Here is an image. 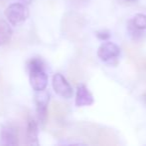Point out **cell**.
Wrapping results in <instances>:
<instances>
[{
    "mask_svg": "<svg viewBox=\"0 0 146 146\" xmlns=\"http://www.w3.org/2000/svg\"><path fill=\"white\" fill-rule=\"evenodd\" d=\"M23 4H30L32 2V0H20Z\"/></svg>",
    "mask_w": 146,
    "mask_h": 146,
    "instance_id": "obj_14",
    "label": "cell"
},
{
    "mask_svg": "<svg viewBox=\"0 0 146 146\" xmlns=\"http://www.w3.org/2000/svg\"><path fill=\"white\" fill-rule=\"evenodd\" d=\"M96 36L102 40H106L108 38H110V32L108 31H98L96 32Z\"/></svg>",
    "mask_w": 146,
    "mask_h": 146,
    "instance_id": "obj_13",
    "label": "cell"
},
{
    "mask_svg": "<svg viewBox=\"0 0 146 146\" xmlns=\"http://www.w3.org/2000/svg\"><path fill=\"white\" fill-rule=\"evenodd\" d=\"M120 54V49L112 42H104L98 47V56L104 62H111L115 60Z\"/></svg>",
    "mask_w": 146,
    "mask_h": 146,
    "instance_id": "obj_6",
    "label": "cell"
},
{
    "mask_svg": "<svg viewBox=\"0 0 146 146\" xmlns=\"http://www.w3.org/2000/svg\"><path fill=\"white\" fill-rule=\"evenodd\" d=\"M29 71L30 84L33 90L42 91L45 90L48 85V75L44 70V63L42 59L32 58L27 64Z\"/></svg>",
    "mask_w": 146,
    "mask_h": 146,
    "instance_id": "obj_1",
    "label": "cell"
},
{
    "mask_svg": "<svg viewBox=\"0 0 146 146\" xmlns=\"http://www.w3.org/2000/svg\"><path fill=\"white\" fill-rule=\"evenodd\" d=\"M94 144L104 146H115L118 145V140H117L116 134L112 130L98 128Z\"/></svg>",
    "mask_w": 146,
    "mask_h": 146,
    "instance_id": "obj_8",
    "label": "cell"
},
{
    "mask_svg": "<svg viewBox=\"0 0 146 146\" xmlns=\"http://www.w3.org/2000/svg\"><path fill=\"white\" fill-rule=\"evenodd\" d=\"M38 124L32 118H29L27 125V130H26V144L27 145H39L38 140Z\"/></svg>",
    "mask_w": 146,
    "mask_h": 146,
    "instance_id": "obj_10",
    "label": "cell"
},
{
    "mask_svg": "<svg viewBox=\"0 0 146 146\" xmlns=\"http://www.w3.org/2000/svg\"><path fill=\"white\" fill-rule=\"evenodd\" d=\"M129 1H134V0H129Z\"/></svg>",
    "mask_w": 146,
    "mask_h": 146,
    "instance_id": "obj_15",
    "label": "cell"
},
{
    "mask_svg": "<svg viewBox=\"0 0 146 146\" xmlns=\"http://www.w3.org/2000/svg\"><path fill=\"white\" fill-rule=\"evenodd\" d=\"M8 21L14 26L21 25L29 17V9L23 3L10 4L4 11Z\"/></svg>",
    "mask_w": 146,
    "mask_h": 146,
    "instance_id": "obj_2",
    "label": "cell"
},
{
    "mask_svg": "<svg viewBox=\"0 0 146 146\" xmlns=\"http://www.w3.org/2000/svg\"><path fill=\"white\" fill-rule=\"evenodd\" d=\"M130 22L138 30L146 29V15H144V14H141V13L136 14Z\"/></svg>",
    "mask_w": 146,
    "mask_h": 146,
    "instance_id": "obj_12",
    "label": "cell"
},
{
    "mask_svg": "<svg viewBox=\"0 0 146 146\" xmlns=\"http://www.w3.org/2000/svg\"><path fill=\"white\" fill-rule=\"evenodd\" d=\"M82 27H83L82 19L77 14L71 13L64 16L62 28H63V31L71 39H73V36L77 35V33H79Z\"/></svg>",
    "mask_w": 146,
    "mask_h": 146,
    "instance_id": "obj_4",
    "label": "cell"
},
{
    "mask_svg": "<svg viewBox=\"0 0 146 146\" xmlns=\"http://www.w3.org/2000/svg\"><path fill=\"white\" fill-rule=\"evenodd\" d=\"M50 95L45 90L37 91L35 95V103H36L37 114H38L39 120L42 124H46L48 120V109H49V99Z\"/></svg>",
    "mask_w": 146,
    "mask_h": 146,
    "instance_id": "obj_3",
    "label": "cell"
},
{
    "mask_svg": "<svg viewBox=\"0 0 146 146\" xmlns=\"http://www.w3.org/2000/svg\"><path fill=\"white\" fill-rule=\"evenodd\" d=\"M53 88L63 98H71L73 96V88L61 73H56L53 76Z\"/></svg>",
    "mask_w": 146,
    "mask_h": 146,
    "instance_id": "obj_5",
    "label": "cell"
},
{
    "mask_svg": "<svg viewBox=\"0 0 146 146\" xmlns=\"http://www.w3.org/2000/svg\"><path fill=\"white\" fill-rule=\"evenodd\" d=\"M75 103L76 106H78V107L90 106L94 103V96L85 84H79L78 85Z\"/></svg>",
    "mask_w": 146,
    "mask_h": 146,
    "instance_id": "obj_9",
    "label": "cell"
},
{
    "mask_svg": "<svg viewBox=\"0 0 146 146\" xmlns=\"http://www.w3.org/2000/svg\"><path fill=\"white\" fill-rule=\"evenodd\" d=\"M12 29L4 20H0V47L7 44L12 37Z\"/></svg>",
    "mask_w": 146,
    "mask_h": 146,
    "instance_id": "obj_11",
    "label": "cell"
},
{
    "mask_svg": "<svg viewBox=\"0 0 146 146\" xmlns=\"http://www.w3.org/2000/svg\"><path fill=\"white\" fill-rule=\"evenodd\" d=\"M0 144L1 145H18L19 144V132L15 126L4 125L0 130Z\"/></svg>",
    "mask_w": 146,
    "mask_h": 146,
    "instance_id": "obj_7",
    "label": "cell"
}]
</instances>
